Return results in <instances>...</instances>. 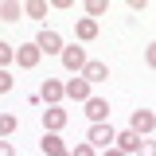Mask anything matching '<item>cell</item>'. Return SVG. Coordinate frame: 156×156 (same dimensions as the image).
I'll list each match as a JSON object with an SVG mask.
<instances>
[{"mask_svg":"<svg viewBox=\"0 0 156 156\" xmlns=\"http://www.w3.org/2000/svg\"><path fill=\"white\" fill-rule=\"evenodd\" d=\"M86 140H90L94 148H113V144H117V133H113V125L105 121V125H90Z\"/></svg>","mask_w":156,"mask_h":156,"instance_id":"6da1fadb","label":"cell"},{"mask_svg":"<svg viewBox=\"0 0 156 156\" xmlns=\"http://www.w3.org/2000/svg\"><path fill=\"white\" fill-rule=\"evenodd\" d=\"M129 129H133L136 136L152 133V129H156V113H152V109H133V117H129Z\"/></svg>","mask_w":156,"mask_h":156,"instance_id":"7a4b0ae2","label":"cell"},{"mask_svg":"<svg viewBox=\"0 0 156 156\" xmlns=\"http://www.w3.org/2000/svg\"><path fill=\"white\" fill-rule=\"evenodd\" d=\"M62 66H66V70H74V74H82V70H86V66H90V62H86V47H66V51H62Z\"/></svg>","mask_w":156,"mask_h":156,"instance_id":"3957f363","label":"cell"},{"mask_svg":"<svg viewBox=\"0 0 156 156\" xmlns=\"http://www.w3.org/2000/svg\"><path fill=\"white\" fill-rule=\"evenodd\" d=\"M66 121H70V113H66V109H58V105H47V109H43V133H58Z\"/></svg>","mask_w":156,"mask_h":156,"instance_id":"277c9868","label":"cell"},{"mask_svg":"<svg viewBox=\"0 0 156 156\" xmlns=\"http://www.w3.org/2000/svg\"><path fill=\"white\" fill-rule=\"evenodd\" d=\"M35 43H39V51H47V55H62V51H66L62 39H58V31H51V27H43Z\"/></svg>","mask_w":156,"mask_h":156,"instance_id":"5b68a950","label":"cell"},{"mask_svg":"<svg viewBox=\"0 0 156 156\" xmlns=\"http://www.w3.org/2000/svg\"><path fill=\"white\" fill-rule=\"evenodd\" d=\"M86 117H90L94 125H105V121H109V101H105V98H90V101H86Z\"/></svg>","mask_w":156,"mask_h":156,"instance_id":"8992f818","label":"cell"},{"mask_svg":"<svg viewBox=\"0 0 156 156\" xmlns=\"http://www.w3.org/2000/svg\"><path fill=\"white\" fill-rule=\"evenodd\" d=\"M39 98H43L47 105H58V98H66V82H55V78H47V82H43V90H39Z\"/></svg>","mask_w":156,"mask_h":156,"instance_id":"52a82bcc","label":"cell"},{"mask_svg":"<svg viewBox=\"0 0 156 156\" xmlns=\"http://www.w3.org/2000/svg\"><path fill=\"white\" fill-rule=\"evenodd\" d=\"M66 98L86 105V101H90V82H86L82 74H78V78H70V82H66Z\"/></svg>","mask_w":156,"mask_h":156,"instance_id":"ba28073f","label":"cell"},{"mask_svg":"<svg viewBox=\"0 0 156 156\" xmlns=\"http://www.w3.org/2000/svg\"><path fill=\"white\" fill-rule=\"evenodd\" d=\"M39 55H43L39 43H23V47L16 51V62L23 66V70H31V66H39Z\"/></svg>","mask_w":156,"mask_h":156,"instance_id":"9c48e42d","label":"cell"},{"mask_svg":"<svg viewBox=\"0 0 156 156\" xmlns=\"http://www.w3.org/2000/svg\"><path fill=\"white\" fill-rule=\"evenodd\" d=\"M74 35L82 39V43L98 39V20H90V16H78V20H74Z\"/></svg>","mask_w":156,"mask_h":156,"instance_id":"30bf717a","label":"cell"},{"mask_svg":"<svg viewBox=\"0 0 156 156\" xmlns=\"http://www.w3.org/2000/svg\"><path fill=\"white\" fill-rule=\"evenodd\" d=\"M43 152H47V156H70L58 133H43Z\"/></svg>","mask_w":156,"mask_h":156,"instance_id":"8fae6325","label":"cell"},{"mask_svg":"<svg viewBox=\"0 0 156 156\" xmlns=\"http://www.w3.org/2000/svg\"><path fill=\"white\" fill-rule=\"evenodd\" d=\"M117 148L129 156V152H140V136L133 133V129H125V133H117Z\"/></svg>","mask_w":156,"mask_h":156,"instance_id":"7c38bea8","label":"cell"},{"mask_svg":"<svg viewBox=\"0 0 156 156\" xmlns=\"http://www.w3.org/2000/svg\"><path fill=\"white\" fill-rule=\"evenodd\" d=\"M82 78H86V82H105V78H109V66H105V62H90V66L82 70Z\"/></svg>","mask_w":156,"mask_h":156,"instance_id":"4fadbf2b","label":"cell"},{"mask_svg":"<svg viewBox=\"0 0 156 156\" xmlns=\"http://www.w3.org/2000/svg\"><path fill=\"white\" fill-rule=\"evenodd\" d=\"M23 12H27L31 20H43V16H47V0H27V4H23Z\"/></svg>","mask_w":156,"mask_h":156,"instance_id":"5bb4252c","label":"cell"},{"mask_svg":"<svg viewBox=\"0 0 156 156\" xmlns=\"http://www.w3.org/2000/svg\"><path fill=\"white\" fill-rule=\"evenodd\" d=\"M101 12H109V0H86V16H90V20L101 16Z\"/></svg>","mask_w":156,"mask_h":156,"instance_id":"9a60e30c","label":"cell"},{"mask_svg":"<svg viewBox=\"0 0 156 156\" xmlns=\"http://www.w3.org/2000/svg\"><path fill=\"white\" fill-rule=\"evenodd\" d=\"M20 12H23V4H12V0H4V4H0V20H16Z\"/></svg>","mask_w":156,"mask_h":156,"instance_id":"2e32d148","label":"cell"},{"mask_svg":"<svg viewBox=\"0 0 156 156\" xmlns=\"http://www.w3.org/2000/svg\"><path fill=\"white\" fill-rule=\"evenodd\" d=\"M12 58H16V47H12V43H0V62H4V70L12 66Z\"/></svg>","mask_w":156,"mask_h":156,"instance_id":"e0dca14e","label":"cell"},{"mask_svg":"<svg viewBox=\"0 0 156 156\" xmlns=\"http://www.w3.org/2000/svg\"><path fill=\"white\" fill-rule=\"evenodd\" d=\"M0 133H4V136H12V133H16V117H12V113H4V117H0Z\"/></svg>","mask_w":156,"mask_h":156,"instance_id":"ac0fdd59","label":"cell"},{"mask_svg":"<svg viewBox=\"0 0 156 156\" xmlns=\"http://www.w3.org/2000/svg\"><path fill=\"white\" fill-rule=\"evenodd\" d=\"M70 156H94V144H90V140H82V144H78Z\"/></svg>","mask_w":156,"mask_h":156,"instance_id":"d6986e66","label":"cell"},{"mask_svg":"<svg viewBox=\"0 0 156 156\" xmlns=\"http://www.w3.org/2000/svg\"><path fill=\"white\" fill-rule=\"evenodd\" d=\"M144 62H148V66H152V70H156V39H152V43H148V51H144Z\"/></svg>","mask_w":156,"mask_h":156,"instance_id":"ffe728a7","label":"cell"},{"mask_svg":"<svg viewBox=\"0 0 156 156\" xmlns=\"http://www.w3.org/2000/svg\"><path fill=\"white\" fill-rule=\"evenodd\" d=\"M0 90H4V94L12 90V70H0Z\"/></svg>","mask_w":156,"mask_h":156,"instance_id":"44dd1931","label":"cell"},{"mask_svg":"<svg viewBox=\"0 0 156 156\" xmlns=\"http://www.w3.org/2000/svg\"><path fill=\"white\" fill-rule=\"evenodd\" d=\"M140 156H156V140H140Z\"/></svg>","mask_w":156,"mask_h":156,"instance_id":"7402d4cb","label":"cell"},{"mask_svg":"<svg viewBox=\"0 0 156 156\" xmlns=\"http://www.w3.org/2000/svg\"><path fill=\"white\" fill-rule=\"evenodd\" d=\"M0 156H16V152H12V144H8V140L0 144Z\"/></svg>","mask_w":156,"mask_h":156,"instance_id":"603a6c76","label":"cell"},{"mask_svg":"<svg viewBox=\"0 0 156 156\" xmlns=\"http://www.w3.org/2000/svg\"><path fill=\"white\" fill-rule=\"evenodd\" d=\"M101 156H125V152H121V148H117V144H113V148H105V152H101Z\"/></svg>","mask_w":156,"mask_h":156,"instance_id":"cb8c5ba5","label":"cell"}]
</instances>
